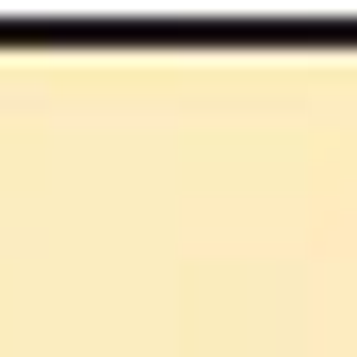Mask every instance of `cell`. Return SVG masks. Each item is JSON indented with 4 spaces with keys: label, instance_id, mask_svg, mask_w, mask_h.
<instances>
[]
</instances>
